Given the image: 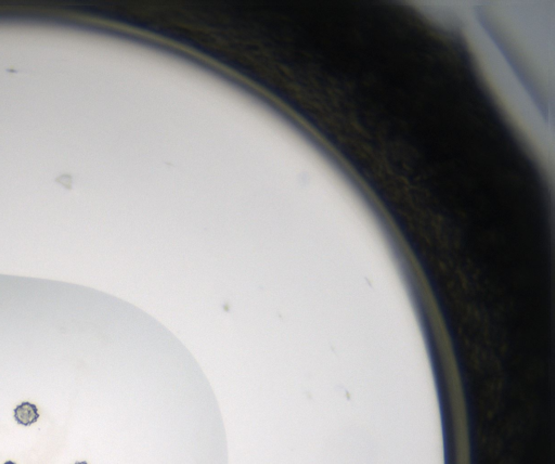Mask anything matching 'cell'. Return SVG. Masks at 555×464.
<instances>
[{
    "mask_svg": "<svg viewBox=\"0 0 555 464\" xmlns=\"http://www.w3.org/2000/svg\"><path fill=\"white\" fill-rule=\"evenodd\" d=\"M13 412H15L16 421L23 426H30L39 419L38 408L34 403L28 401H24L21 405H19Z\"/></svg>",
    "mask_w": 555,
    "mask_h": 464,
    "instance_id": "1",
    "label": "cell"
},
{
    "mask_svg": "<svg viewBox=\"0 0 555 464\" xmlns=\"http://www.w3.org/2000/svg\"><path fill=\"white\" fill-rule=\"evenodd\" d=\"M75 464H88L86 461H82V462H76Z\"/></svg>",
    "mask_w": 555,
    "mask_h": 464,
    "instance_id": "2",
    "label": "cell"
},
{
    "mask_svg": "<svg viewBox=\"0 0 555 464\" xmlns=\"http://www.w3.org/2000/svg\"><path fill=\"white\" fill-rule=\"evenodd\" d=\"M4 464H16V463H15V462H12V461H7V462H5Z\"/></svg>",
    "mask_w": 555,
    "mask_h": 464,
    "instance_id": "3",
    "label": "cell"
}]
</instances>
